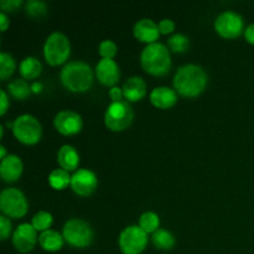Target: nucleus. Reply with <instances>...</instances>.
Masks as SVG:
<instances>
[{
	"mask_svg": "<svg viewBox=\"0 0 254 254\" xmlns=\"http://www.w3.org/2000/svg\"><path fill=\"white\" fill-rule=\"evenodd\" d=\"M207 84V76L202 67L197 64H185L176 71L174 87L184 97H196L202 93Z\"/></svg>",
	"mask_w": 254,
	"mask_h": 254,
	"instance_id": "f257e3e1",
	"label": "nucleus"
},
{
	"mask_svg": "<svg viewBox=\"0 0 254 254\" xmlns=\"http://www.w3.org/2000/svg\"><path fill=\"white\" fill-rule=\"evenodd\" d=\"M62 83L72 92H86L93 84L94 74L91 66L83 61H72L67 64L60 73Z\"/></svg>",
	"mask_w": 254,
	"mask_h": 254,
	"instance_id": "f03ea898",
	"label": "nucleus"
},
{
	"mask_svg": "<svg viewBox=\"0 0 254 254\" xmlns=\"http://www.w3.org/2000/svg\"><path fill=\"white\" fill-rule=\"evenodd\" d=\"M140 64L144 71L153 76H164L171 68L169 49L161 42H154L144 47L140 55Z\"/></svg>",
	"mask_w": 254,
	"mask_h": 254,
	"instance_id": "7ed1b4c3",
	"label": "nucleus"
},
{
	"mask_svg": "<svg viewBox=\"0 0 254 254\" xmlns=\"http://www.w3.org/2000/svg\"><path fill=\"white\" fill-rule=\"evenodd\" d=\"M62 236L69 246L76 248L88 247L94 238L91 226L81 218H72L67 221L62 230Z\"/></svg>",
	"mask_w": 254,
	"mask_h": 254,
	"instance_id": "20e7f679",
	"label": "nucleus"
},
{
	"mask_svg": "<svg viewBox=\"0 0 254 254\" xmlns=\"http://www.w3.org/2000/svg\"><path fill=\"white\" fill-rule=\"evenodd\" d=\"M134 119V112L128 101L112 102L104 114V123L111 130L122 131L128 128Z\"/></svg>",
	"mask_w": 254,
	"mask_h": 254,
	"instance_id": "39448f33",
	"label": "nucleus"
},
{
	"mask_svg": "<svg viewBox=\"0 0 254 254\" xmlns=\"http://www.w3.org/2000/svg\"><path fill=\"white\" fill-rule=\"evenodd\" d=\"M71 54V45L66 35L62 32H52L44 45L45 60L51 66H57L68 59Z\"/></svg>",
	"mask_w": 254,
	"mask_h": 254,
	"instance_id": "423d86ee",
	"label": "nucleus"
},
{
	"mask_svg": "<svg viewBox=\"0 0 254 254\" xmlns=\"http://www.w3.org/2000/svg\"><path fill=\"white\" fill-rule=\"evenodd\" d=\"M12 131L17 140L27 145H32L41 139L42 127L34 116L22 114L12 123Z\"/></svg>",
	"mask_w": 254,
	"mask_h": 254,
	"instance_id": "0eeeda50",
	"label": "nucleus"
},
{
	"mask_svg": "<svg viewBox=\"0 0 254 254\" xmlns=\"http://www.w3.org/2000/svg\"><path fill=\"white\" fill-rule=\"evenodd\" d=\"M29 203L20 190L14 188L5 189L0 193V210L6 217L20 218L26 215Z\"/></svg>",
	"mask_w": 254,
	"mask_h": 254,
	"instance_id": "6e6552de",
	"label": "nucleus"
},
{
	"mask_svg": "<svg viewBox=\"0 0 254 254\" xmlns=\"http://www.w3.org/2000/svg\"><path fill=\"white\" fill-rule=\"evenodd\" d=\"M148 245V233L139 226H128L119 235V248L123 254H140Z\"/></svg>",
	"mask_w": 254,
	"mask_h": 254,
	"instance_id": "1a4fd4ad",
	"label": "nucleus"
},
{
	"mask_svg": "<svg viewBox=\"0 0 254 254\" xmlns=\"http://www.w3.org/2000/svg\"><path fill=\"white\" fill-rule=\"evenodd\" d=\"M215 29L218 34L226 39H235L242 34L245 29L243 17L238 12L227 10L221 12L215 20Z\"/></svg>",
	"mask_w": 254,
	"mask_h": 254,
	"instance_id": "9d476101",
	"label": "nucleus"
},
{
	"mask_svg": "<svg viewBox=\"0 0 254 254\" xmlns=\"http://www.w3.org/2000/svg\"><path fill=\"white\" fill-rule=\"evenodd\" d=\"M39 242L37 231L31 223H21L12 233V245L20 253H29Z\"/></svg>",
	"mask_w": 254,
	"mask_h": 254,
	"instance_id": "9b49d317",
	"label": "nucleus"
},
{
	"mask_svg": "<svg viewBox=\"0 0 254 254\" xmlns=\"http://www.w3.org/2000/svg\"><path fill=\"white\" fill-rule=\"evenodd\" d=\"M98 180L93 171L88 169H78L74 171L71 178V188L77 195L86 196L92 195L96 191Z\"/></svg>",
	"mask_w": 254,
	"mask_h": 254,
	"instance_id": "f8f14e48",
	"label": "nucleus"
},
{
	"mask_svg": "<svg viewBox=\"0 0 254 254\" xmlns=\"http://www.w3.org/2000/svg\"><path fill=\"white\" fill-rule=\"evenodd\" d=\"M55 128L64 135H74L82 129V118L78 113L73 111H61L56 114L54 119Z\"/></svg>",
	"mask_w": 254,
	"mask_h": 254,
	"instance_id": "ddd939ff",
	"label": "nucleus"
},
{
	"mask_svg": "<svg viewBox=\"0 0 254 254\" xmlns=\"http://www.w3.org/2000/svg\"><path fill=\"white\" fill-rule=\"evenodd\" d=\"M96 76L101 83L114 87L121 77L119 66L114 60L102 59L96 66Z\"/></svg>",
	"mask_w": 254,
	"mask_h": 254,
	"instance_id": "4468645a",
	"label": "nucleus"
},
{
	"mask_svg": "<svg viewBox=\"0 0 254 254\" xmlns=\"http://www.w3.org/2000/svg\"><path fill=\"white\" fill-rule=\"evenodd\" d=\"M160 30L159 25L151 19H141L134 25V36L141 42L154 44L159 39Z\"/></svg>",
	"mask_w": 254,
	"mask_h": 254,
	"instance_id": "2eb2a0df",
	"label": "nucleus"
},
{
	"mask_svg": "<svg viewBox=\"0 0 254 254\" xmlns=\"http://www.w3.org/2000/svg\"><path fill=\"white\" fill-rule=\"evenodd\" d=\"M22 169L24 165L19 156L7 155L0 163V176L6 183H14L21 176Z\"/></svg>",
	"mask_w": 254,
	"mask_h": 254,
	"instance_id": "dca6fc26",
	"label": "nucleus"
},
{
	"mask_svg": "<svg viewBox=\"0 0 254 254\" xmlns=\"http://www.w3.org/2000/svg\"><path fill=\"white\" fill-rule=\"evenodd\" d=\"M150 101L160 109H169L178 101V92L169 87H156L151 91Z\"/></svg>",
	"mask_w": 254,
	"mask_h": 254,
	"instance_id": "f3484780",
	"label": "nucleus"
},
{
	"mask_svg": "<svg viewBox=\"0 0 254 254\" xmlns=\"http://www.w3.org/2000/svg\"><path fill=\"white\" fill-rule=\"evenodd\" d=\"M124 98L128 102H136L146 94V83L141 77L133 76L126 81L123 86Z\"/></svg>",
	"mask_w": 254,
	"mask_h": 254,
	"instance_id": "a211bd4d",
	"label": "nucleus"
},
{
	"mask_svg": "<svg viewBox=\"0 0 254 254\" xmlns=\"http://www.w3.org/2000/svg\"><path fill=\"white\" fill-rule=\"evenodd\" d=\"M57 161L61 169L67 171L76 170L79 164V155L72 145H64L57 151Z\"/></svg>",
	"mask_w": 254,
	"mask_h": 254,
	"instance_id": "6ab92c4d",
	"label": "nucleus"
},
{
	"mask_svg": "<svg viewBox=\"0 0 254 254\" xmlns=\"http://www.w3.org/2000/svg\"><path fill=\"white\" fill-rule=\"evenodd\" d=\"M64 236L54 230H47L40 233L39 236L40 246L46 252H57L64 247Z\"/></svg>",
	"mask_w": 254,
	"mask_h": 254,
	"instance_id": "aec40b11",
	"label": "nucleus"
},
{
	"mask_svg": "<svg viewBox=\"0 0 254 254\" xmlns=\"http://www.w3.org/2000/svg\"><path fill=\"white\" fill-rule=\"evenodd\" d=\"M42 71V64L36 57L29 56L24 59L20 64V74L25 79H34L40 76Z\"/></svg>",
	"mask_w": 254,
	"mask_h": 254,
	"instance_id": "412c9836",
	"label": "nucleus"
},
{
	"mask_svg": "<svg viewBox=\"0 0 254 254\" xmlns=\"http://www.w3.org/2000/svg\"><path fill=\"white\" fill-rule=\"evenodd\" d=\"M151 241H153V245L161 251H169L175 246L174 235L169 232L168 230H164V228H159L158 231H155L153 233Z\"/></svg>",
	"mask_w": 254,
	"mask_h": 254,
	"instance_id": "4be33fe9",
	"label": "nucleus"
},
{
	"mask_svg": "<svg viewBox=\"0 0 254 254\" xmlns=\"http://www.w3.org/2000/svg\"><path fill=\"white\" fill-rule=\"evenodd\" d=\"M71 178L69 173L64 169H56L49 175V183L55 190H64L67 186L71 185Z\"/></svg>",
	"mask_w": 254,
	"mask_h": 254,
	"instance_id": "5701e85b",
	"label": "nucleus"
},
{
	"mask_svg": "<svg viewBox=\"0 0 254 254\" xmlns=\"http://www.w3.org/2000/svg\"><path fill=\"white\" fill-rule=\"evenodd\" d=\"M159 226H160V220L155 212L148 211V212H144L139 218V227L146 233H154L159 230Z\"/></svg>",
	"mask_w": 254,
	"mask_h": 254,
	"instance_id": "b1692460",
	"label": "nucleus"
},
{
	"mask_svg": "<svg viewBox=\"0 0 254 254\" xmlns=\"http://www.w3.org/2000/svg\"><path fill=\"white\" fill-rule=\"evenodd\" d=\"M9 93L16 99H25L30 94V86L25 79L16 78L7 84Z\"/></svg>",
	"mask_w": 254,
	"mask_h": 254,
	"instance_id": "393cba45",
	"label": "nucleus"
},
{
	"mask_svg": "<svg viewBox=\"0 0 254 254\" xmlns=\"http://www.w3.org/2000/svg\"><path fill=\"white\" fill-rule=\"evenodd\" d=\"M15 67H16V64H15L14 57L7 52H1L0 54V78L2 81L9 78L14 73Z\"/></svg>",
	"mask_w": 254,
	"mask_h": 254,
	"instance_id": "a878e982",
	"label": "nucleus"
},
{
	"mask_svg": "<svg viewBox=\"0 0 254 254\" xmlns=\"http://www.w3.org/2000/svg\"><path fill=\"white\" fill-rule=\"evenodd\" d=\"M52 222H54V217H52L51 213L47 212V211H39L32 217L31 225L34 226L36 231L45 232V231L50 230V227L52 226Z\"/></svg>",
	"mask_w": 254,
	"mask_h": 254,
	"instance_id": "bb28decb",
	"label": "nucleus"
},
{
	"mask_svg": "<svg viewBox=\"0 0 254 254\" xmlns=\"http://www.w3.org/2000/svg\"><path fill=\"white\" fill-rule=\"evenodd\" d=\"M169 47L174 52H185L190 46V40L184 34H175L169 39Z\"/></svg>",
	"mask_w": 254,
	"mask_h": 254,
	"instance_id": "cd10ccee",
	"label": "nucleus"
},
{
	"mask_svg": "<svg viewBox=\"0 0 254 254\" xmlns=\"http://www.w3.org/2000/svg\"><path fill=\"white\" fill-rule=\"evenodd\" d=\"M26 12L27 15L32 17H42L46 15L47 6L44 1L39 0H29L26 2Z\"/></svg>",
	"mask_w": 254,
	"mask_h": 254,
	"instance_id": "c85d7f7f",
	"label": "nucleus"
},
{
	"mask_svg": "<svg viewBox=\"0 0 254 254\" xmlns=\"http://www.w3.org/2000/svg\"><path fill=\"white\" fill-rule=\"evenodd\" d=\"M98 52L102 56V59H111L113 60V57L117 55V45L116 42H113L112 40H104L99 44Z\"/></svg>",
	"mask_w": 254,
	"mask_h": 254,
	"instance_id": "c756f323",
	"label": "nucleus"
},
{
	"mask_svg": "<svg viewBox=\"0 0 254 254\" xmlns=\"http://www.w3.org/2000/svg\"><path fill=\"white\" fill-rule=\"evenodd\" d=\"M11 232V222L5 215L0 216V238L5 241L10 236Z\"/></svg>",
	"mask_w": 254,
	"mask_h": 254,
	"instance_id": "7c9ffc66",
	"label": "nucleus"
},
{
	"mask_svg": "<svg viewBox=\"0 0 254 254\" xmlns=\"http://www.w3.org/2000/svg\"><path fill=\"white\" fill-rule=\"evenodd\" d=\"M21 0H2L0 1V6H1L2 11H15L17 7L21 6Z\"/></svg>",
	"mask_w": 254,
	"mask_h": 254,
	"instance_id": "2f4dec72",
	"label": "nucleus"
},
{
	"mask_svg": "<svg viewBox=\"0 0 254 254\" xmlns=\"http://www.w3.org/2000/svg\"><path fill=\"white\" fill-rule=\"evenodd\" d=\"M158 25L159 30H160V34H170L175 29V22L170 19H163Z\"/></svg>",
	"mask_w": 254,
	"mask_h": 254,
	"instance_id": "473e14b6",
	"label": "nucleus"
},
{
	"mask_svg": "<svg viewBox=\"0 0 254 254\" xmlns=\"http://www.w3.org/2000/svg\"><path fill=\"white\" fill-rule=\"evenodd\" d=\"M7 107H9V98H7V94L4 89L0 91V114L4 116L7 111Z\"/></svg>",
	"mask_w": 254,
	"mask_h": 254,
	"instance_id": "72a5a7b5",
	"label": "nucleus"
},
{
	"mask_svg": "<svg viewBox=\"0 0 254 254\" xmlns=\"http://www.w3.org/2000/svg\"><path fill=\"white\" fill-rule=\"evenodd\" d=\"M109 97H111L112 102H119L123 101L122 97H124L123 94V88H119V87H112L111 91H109Z\"/></svg>",
	"mask_w": 254,
	"mask_h": 254,
	"instance_id": "f704fd0d",
	"label": "nucleus"
},
{
	"mask_svg": "<svg viewBox=\"0 0 254 254\" xmlns=\"http://www.w3.org/2000/svg\"><path fill=\"white\" fill-rule=\"evenodd\" d=\"M245 37L250 44L254 45V24H251L250 26L245 30Z\"/></svg>",
	"mask_w": 254,
	"mask_h": 254,
	"instance_id": "c9c22d12",
	"label": "nucleus"
},
{
	"mask_svg": "<svg viewBox=\"0 0 254 254\" xmlns=\"http://www.w3.org/2000/svg\"><path fill=\"white\" fill-rule=\"evenodd\" d=\"M9 19H7L6 14H5L4 11L0 12V29H1V31H5V30L7 29V26H9Z\"/></svg>",
	"mask_w": 254,
	"mask_h": 254,
	"instance_id": "e433bc0d",
	"label": "nucleus"
},
{
	"mask_svg": "<svg viewBox=\"0 0 254 254\" xmlns=\"http://www.w3.org/2000/svg\"><path fill=\"white\" fill-rule=\"evenodd\" d=\"M6 149H5L4 145H0V159H5L6 158Z\"/></svg>",
	"mask_w": 254,
	"mask_h": 254,
	"instance_id": "4c0bfd02",
	"label": "nucleus"
}]
</instances>
